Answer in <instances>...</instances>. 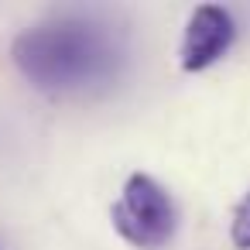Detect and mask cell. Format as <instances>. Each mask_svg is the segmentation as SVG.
I'll return each mask as SVG.
<instances>
[{"mask_svg": "<svg viewBox=\"0 0 250 250\" xmlns=\"http://www.w3.org/2000/svg\"><path fill=\"white\" fill-rule=\"evenodd\" d=\"M14 65L45 93H79L110 83L120 72L124 45L117 31L96 18L62 14L14 38Z\"/></svg>", "mask_w": 250, "mask_h": 250, "instance_id": "obj_1", "label": "cell"}, {"mask_svg": "<svg viewBox=\"0 0 250 250\" xmlns=\"http://www.w3.org/2000/svg\"><path fill=\"white\" fill-rule=\"evenodd\" d=\"M113 229L141 250H158L175 233V202L171 195L144 171H134L124 182L120 199L110 209Z\"/></svg>", "mask_w": 250, "mask_h": 250, "instance_id": "obj_2", "label": "cell"}, {"mask_svg": "<svg viewBox=\"0 0 250 250\" xmlns=\"http://www.w3.org/2000/svg\"><path fill=\"white\" fill-rule=\"evenodd\" d=\"M233 38H236L233 14L219 4H199L185 24V38H182V52H178L182 69L185 72L209 69L219 55H226Z\"/></svg>", "mask_w": 250, "mask_h": 250, "instance_id": "obj_3", "label": "cell"}, {"mask_svg": "<svg viewBox=\"0 0 250 250\" xmlns=\"http://www.w3.org/2000/svg\"><path fill=\"white\" fill-rule=\"evenodd\" d=\"M229 236L240 250H250V192L236 202L233 209V223H229Z\"/></svg>", "mask_w": 250, "mask_h": 250, "instance_id": "obj_4", "label": "cell"}]
</instances>
